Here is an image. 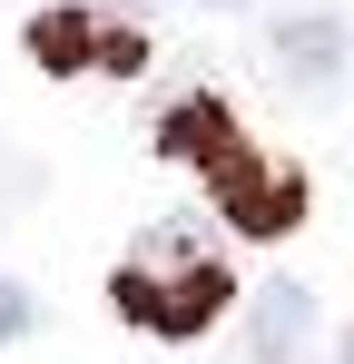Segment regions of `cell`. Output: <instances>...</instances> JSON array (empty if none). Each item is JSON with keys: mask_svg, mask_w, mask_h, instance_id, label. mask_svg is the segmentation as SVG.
Masks as SVG:
<instances>
[{"mask_svg": "<svg viewBox=\"0 0 354 364\" xmlns=\"http://www.w3.org/2000/svg\"><path fill=\"white\" fill-rule=\"evenodd\" d=\"M118 315H138V325H158V335H207L217 325V305H227V266L207 256V227L197 217H158L138 256L109 276Z\"/></svg>", "mask_w": 354, "mask_h": 364, "instance_id": "obj_1", "label": "cell"}, {"mask_svg": "<svg viewBox=\"0 0 354 364\" xmlns=\"http://www.w3.org/2000/svg\"><path fill=\"white\" fill-rule=\"evenodd\" d=\"M30 60L59 69V79H89V69L128 79V69L148 60V40H138V20H118L109 0H59V10L30 20Z\"/></svg>", "mask_w": 354, "mask_h": 364, "instance_id": "obj_2", "label": "cell"}, {"mask_svg": "<svg viewBox=\"0 0 354 364\" xmlns=\"http://www.w3.org/2000/svg\"><path fill=\"white\" fill-rule=\"evenodd\" d=\"M217 207H227L236 237H286L295 217H305V178L276 168V158H256V148H236L227 168H217Z\"/></svg>", "mask_w": 354, "mask_h": 364, "instance_id": "obj_3", "label": "cell"}, {"mask_svg": "<svg viewBox=\"0 0 354 364\" xmlns=\"http://www.w3.org/2000/svg\"><path fill=\"white\" fill-rule=\"evenodd\" d=\"M276 69H286V89L325 99V89L345 79V20H335V10H286V20H276Z\"/></svg>", "mask_w": 354, "mask_h": 364, "instance_id": "obj_4", "label": "cell"}, {"mask_svg": "<svg viewBox=\"0 0 354 364\" xmlns=\"http://www.w3.org/2000/svg\"><path fill=\"white\" fill-rule=\"evenodd\" d=\"M158 148H168L177 168H207V178H217V168H227V158L246 148V138H236L227 99H207V89H197V99H177L168 119H158Z\"/></svg>", "mask_w": 354, "mask_h": 364, "instance_id": "obj_5", "label": "cell"}, {"mask_svg": "<svg viewBox=\"0 0 354 364\" xmlns=\"http://www.w3.org/2000/svg\"><path fill=\"white\" fill-rule=\"evenodd\" d=\"M256 364H295L305 345H315V296L295 286V276H276V286H256Z\"/></svg>", "mask_w": 354, "mask_h": 364, "instance_id": "obj_6", "label": "cell"}, {"mask_svg": "<svg viewBox=\"0 0 354 364\" xmlns=\"http://www.w3.org/2000/svg\"><path fill=\"white\" fill-rule=\"evenodd\" d=\"M30 325H40V305H30V286H10V276H0V345H20Z\"/></svg>", "mask_w": 354, "mask_h": 364, "instance_id": "obj_7", "label": "cell"}, {"mask_svg": "<svg viewBox=\"0 0 354 364\" xmlns=\"http://www.w3.org/2000/svg\"><path fill=\"white\" fill-rule=\"evenodd\" d=\"M207 10H236V0H207Z\"/></svg>", "mask_w": 354, "mask_h": 364, "instance_id": "obj_8", "label": "cell"}]
</instances>
